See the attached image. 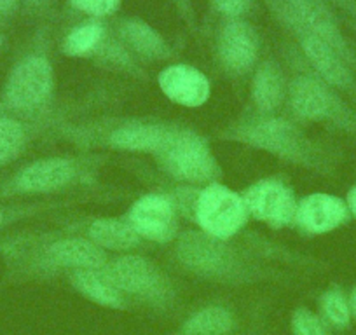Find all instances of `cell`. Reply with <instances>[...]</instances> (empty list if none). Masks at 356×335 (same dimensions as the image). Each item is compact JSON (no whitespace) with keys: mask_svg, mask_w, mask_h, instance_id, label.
<instances>
[{"mask_svg":"<svg viewBox=\"0 0 356 335\" xmlns=\"http://www.w3.org/2000/svg\"><path fill=\"white\" fill-rule=\"evenodd\" d=\"M220 138L309 172L330 173L334 170L330 150L311 138L296 119L285 115L259 112L241 115L220 133Z\"/></svg>","mask_w":356,"mask_h":335,"instance_id":"2","label":"cell"},{"mask_svg":"<svg viewBox=\"0 0 356 335\" xmlns=\"http://www.w3.org/2000/svg\"><path fill=\"white\" fill-rule=\"evenodd\" d=\"M285 25H296L334 47L356 68V53L342 35L337 19L323 0H267Z\"/></svg>","mask_w":356,"mask_h":335,"instance_id":"11","label":"cell"},{"mask_svg":"<svg viewBox=\"0 0 356 335\" xmlns=\"http://www.w3.org/2000/svg\"><path fill=\"white\" fill-rule=\"evenodd\" d=\"M286 104L297 122H321L356 135V112L316 74L296 75L289 82Z\"/></svg>","mask_w":356,"mask_h":335,"instance_id":"8","label":"cell"},{"mask_svg":"<svg viewBox=\"0 0 356 335\" xmlns=\"http://www.w3.org/2000/svg\"><path fill=\"white\" fill-rule=\"evenodd\" d=\"M246 210L252 218L271 229H285L293 225L297 213V197L292 187L283 180L262 179L246 187L241 194Z\"/></svg>","mask_w":356,"mask_h":335,"instance_id":"12","label":"cell"},{"mask_svg":"<svg viewBox=\"0 0 356 335\" xmlns=\"http://www.w3.org/2000/svg\"><path fill=\"white\" fill-rule=\"evenodd\" d=\"M292 335H328L323 320L307 307H297L290 318Z\"/></svg>","mask_w":356,"mask_h":335,"instance_id":"27","label":"cell"},{"mask_svg":"<svg viewBox=\"0 0 356 335\" xmlns=\"http://www.w3.org/2000/svg\"><path fill=\"white\" fill-rule=\"evenodd\" d=\"M54 204L49 203H35V201H26V203H4L0 201V231L18 224V222L29 220L42 211L49 210Z\"/></svg>","mask_w":356,"mask_h":335,"instance_id":"26","label":"cell"},{"mask_svg":"<svg viewBox=\"0 0 356 335\" xmlns=\"http://www.w3.org/2000/svg\"><path fill=\"white\" fill-rule=\"evenodd\" d=\"M218 60L234 77L246 75L259 60L260 39L257 30L243 19H231L218 33Z\"/></svg>","mask_w":356,"mask_h":335,"instance_id":"15","label":"cell"},{"mask_svg":"<svg viewBox=\"0 0 356 335\" xmlns=\"http://www.w3.org/2000/svg\"><path fill=\"white\" fill-rule=\"evenodd\" d=\"M67 279L72 288L84 299L108 309H126L128 299L114 285L105 268L102 269H75L67 272Z\"/></svg>","mask_w":356,"mask_h":335,"instance_id":"19","label":"cell"},{"mask_svg":"<svg viewBox=\"0 0 356 335\" xmlns=\"http://www.w3.org/2000/svg\"><path fill=\"white\" fill-rule=\"evenodd\" d=\"M346 204H348L351 217L356 218V183L349 189L348 196H346Z\"/></svg>","mask_w":356,"mask_h":335,"instance_id":"30","label":"cell"},{"mask_svg":"<svg viewBox=\"0 0 356 335\" xmlns=\"http://www.w3.org/2000/svg\"><path fill=\"white\" fill-rule=\"evenodd\" d=\"M39 126L42 124L23 121L15 115L0 114V168L9 166L22 154H25L35 138Z\"/></svg>","mask_w":356,"mask_h":335,"instance_id":"23","label":"cell"},{"mask_svg":"<svg viewBox=\"0 0 356 335\" xmlns=\"http://www.w3.org/2000/svg\"><path fill=\"white\" fill-rule=\"evenodd\" d=\"M84 238L105 252H131L143 241L131 224L119 217L91 218L84 229Z\"/></svg>","mask_w":356,"mask_h":335,"instance_id":"20","label":"cell"},{"mask_svg":"<svg viewBox=\"0 0 356 335\" xmlns=\"http://www.w3.org/2000/svg\"><path fill=\"white\" fill-rule=\"evenodd\" d=\"M248 217L241 194L220 182L203 187L194 203V218L200 231L215 238H234L245 227Z\"/></svg>","mask_w":356,"mask_h":335,"instance_id":"10","label":"cell"},{"mask_svg":"<svg viewBox=\"0 0 356 335\" xmlns=\"http://www.w3.org/2000/svg\"><path fill=\"white\" fill-rule=\"evenodd\" d=\"M178 124L147 119H119L74 128L65 136L82 147H102L114 152L156 156L168 143Z\"/></svg>","mask_w":356,"mask_h":335,"instance_id":"6","label":"cell"},{"mask_svg":"<svg viewBox=\"0 0 356 335\" xmlns=\"http://www.w3.org/2000/svg\"><path fill=\"white\" fill-rule=\"evenodd\" d=\"M299 39L302 53L306 54L307 63L311 65L314 74L330 84L334 90L346 91V93H356V75L353 67L334 49L318 39L313 33L306 32L304 28L296 25H286Z\"/></svg>","mask_w":356,"mask_h":335,"instance_id":"14","label":"cell"},{"mask_svg":"<svg viewBox=\"0 0 356 335\" xmlns=\"http://www.w3.org/2000/svg\"><path fill=\"white\" fill-rule=\"evenodd\" d=\"M121 39L133 53L140 54L145 60L159 61L170 58L171 49L164 37L149 23L136 18H128L119 26Z\"/></svg>","mask_w":356,"mask_h":335,"instance_id":"21","label":"cell"},{"mask_svg":"<svg viewBox=\"0 0 356 335\" xmlns=\"http://www.w3.org/2000/svg\"><path fill=\"white\" fill-rule=\"evenodd\" d=\"M154 161L164 175L187 186L207 187L222 179V166L210 142L182 124H178L166 145L154 156Z\"/></svg>","mask_w":356,"mask_h":335,"instance_id":"7","label":"cell"},{"mask_svg":"<svg viewBox=\"0 0 356 335\" xmlns=\"http://www.w3.org/2000/svg\"><path fill=\"white\" fill-rule=\"evenodd\" d=\"M349 306H351V313L355 314V318H356V286H355V290H353V293H351V300H349Z\"/></svg>","mask_w":356,"mask_h":335,"instance_id":"32","label":"cell"},{"mask_svg":"<svg viewBox=\"0 0 356 335\" xmlns=\"http://www.w3.org/2000/svg\"><path fill=\"white\" fill-rule=\"evenodd\" d=\"M16 4H18V0H0V15H8V13H11Z\"/></svg>","mask_w":356,"mask_h":335,"instance_id":"31","label":"cell"},{"mask_svg":"<svg viewBox=\"0 0 356 335\" xmlns=\"http://www.w3.org/2000/svg\"><path fill=\"white\" fill-rule=\"evenodd\" d=\"M157 86L171 104L187 108H200L211 97L210 79L193 65L175 63L161 70Z\"/></svg>","mask_w":356,"mask_h":335,"instance_id":"17","label":"cell"},{"mask_svg":"<svg viewBox=\"0 0 356 335\" xmlns=\"http://www.w3.org/2000/svg\"><path fill=\"white\" fill-rule=\"evenodd\" d=\"M173 257L187 275L218 285H248L264 276L262 269L248 261L231 239L215 238L200 229L175 239Z\"/></svg>","mask_w":356,"mask_h":335,"instance_id":"3","label":"cell"},{"mask_svg":"<svg viewBox=\"0 0 356 335\" xmlns=\"http://www.w3.org/2000/svg\"><path fill=\"white\" fill-rule=\"evenodd\" d=\"M252 104L259 114H278L286 101L289 82L276 61L266 60L257 67L252 79Z\"/></svg>","mask_w":356,"mask_h":335,"instance_id":"18","label":"cell"},{"mask_svg":"<svg viewBox=\"0 0 356 335\" xmlns=\"http://www.w3.org/2000/svg\"><path fill=\"white\" fill-rule=\"evenodd\" d=\"M334 2H344V0H334Z\"/></svg>","mask_w":356,"mask_h":335,"instance_id":"33","label":"cell"},{"mask_svg":"<svg viewBox=\"0 0 356 335\" xmlns=\"http://www.w3.org/2000/svg\"><path fill=\"white\" fill-rule=\"evenodd\" d=\"M320 306L325 320L334 327L346 328L351 321V306L346 293L339 286H332L323 292L320 297Z\"/></svg>","mask_w":356,"mask_h":335,"instance_id":"25","label":"cell"},{"mask_svg":"<svg viewBox=\"0 0 356 335\" xmlns=\"http://www.w3.org/2000/svg\"><path fill=\"white\" fill-rule=\"evenodd\" d=\"M37 2H39V0H37Z\"/></svg>","mask_w":356,"mask_h":335,"instance_id":"34","label":"cell"},{"mask_svg":"<svg viewBox=\"0 0 356 335\" xmlns=\"http://www.w3.org/2000/svg\"><path fill=\"white\" fill-rule=\"evenodd\" d=\"M105 28L98 22H86L68 32L63 39L61 51L70 58H84L93 54L104 40Z\"/></svg>","mask_w":356,"mask_h":335,"instance_id":"24","label":"cell"},{"mask_svg":"<svg viewBox=\"0 0 356 335\" xmlns=\"http://www.w3.org/2000/svg\"><path fill=\"white\" fill-rule=\"evenodd\" d=\"M0 257L13 279H47L75 269H102L108 255L81 234L19 232L0 239Z\"/></svg>","mask_w":356,"mask_h":335,"instance_id":"1","label":"cell"},{"mask_svg":"<svg viewBox=\"0 0 356 335\" xmlns=\"http://www.w3.org/2000/svg\"><path fill=\"white\" fill-rule=\"evenodd\" d=\"M104 159L98 156H49L23 164L0 180V201L22 196H47L95 182Z\"/></svg>","mask_w":356,"mask_h":335,"instance_id":"4","label":"cell"},{"mask_svg":"<svg viewBox=\"0 0 356 335\" xmlns=\"http://www.w3.org/2000/svg\"><path fill=\"white\" fill-rule=\"evenodd\" d=\"M105 271L126 299H136L157 311L171 309L177 302L178 292L170 276L143 255L122 254L108 259Z\"/></svg>","mask_w":356,"mask_h":335,"instance_id":"9","label":"cell"},{"mask_svg":"<svg viewBox=\"0 0 356 335\" xmlns=\"http://www.w3.org/2000/svg\"><path fill=\"white\" fill-rule=\"evenodd\" d=\"M126 220L136 234L150 243L164 245L178 238V210L166 194H143L129 206Z\"/></svg>","mask_w":356,"mask_h":335,"instance_id":"13","label":"cell"},{"mask_svg":"<svg viewBox=\"0 0 356 335\" xmlns=\"http://www.w3.org/2000/svg\"><path fill=\"white\" fill-rule=\"evenodd\" d=\"M351 218L344 199L328 193H313L297 203L296 222L302 234L321 236L346 225Z\"/></svg>","mask_w":356,"mask_h":335,"instance_id":"16","label":"cell"},{"mask_svg":"<svg viewBox=\"0 0 356 335\" xmlns=\"http://www.w3.org/2000/svg\"><path fill=\"white\" fill-rule=\"evenodd\" d=\"M70 2L75 9L95 18L112 15L121 6V0H70Z\"/></svg>","mask_w":356,"mask_h":335,"instance_id":"28","label":"cell"},{"mask_svg":"<svg viewBox=\"0 0 356 335\" xmlns=\"http://www.w3.org/2000/svg\"><path fill=\"white\" fill-rule=\"evenodd\" d=\"M236 328V316L229 307L208 304L193 311L173 335H231Z\"/></svg>","mask_w":356,"mask_h":335,"instance_id":"22","label":"cell"},{"mask_svg":"<svg viewBox=\"0 0 356 335\" xmlns=\"http://www.w3.org/2000/svg\"><path fill=\"white\" fill-rule=\"evenodd\" d=\"M211 4L220 15L238 19L239 16L246 15L252 9L253 0H211Z\"/></svg>","mask_w":356,"mask_h":335,"instance_id":"29","label":"cell"},{"mask_svg":"<svg viewBox=\"0 0 356 335\" xmlns=\"http://www.w3.org/2000/svg\"><path fill=\"white\" fill-rule=\"evenodd\" d=\"M54 101V68L44 54L22 58L0 93V114L44 124Z\"/></svg>","mask_w":356,"mask_h":335,"instance_id":"5","label":"cell"}]
</instances>
